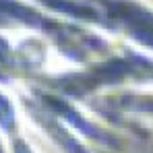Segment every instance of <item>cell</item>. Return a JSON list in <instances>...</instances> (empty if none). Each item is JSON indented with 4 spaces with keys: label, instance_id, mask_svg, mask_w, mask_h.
<instances>
[{
    "label": "cell",
    "instance_id": "cell-1",
    "mask_svg": "<svg viewBox=\"0 0 153 153\" xmlns=\"http://www.w3.org/2000/svg\"><path fill=\"white\" fill-rule=\"evenodd\" d=\"M103 13L112 25L124 27L137 39L153 46V15L128 2H103Z\"/></svg>",
    "mask_w": 153,
    "mask_h": 153
},
{
    "label": "cell",
    "instance_id": "cell-2",
    "mask_svg": "<svg viewBox=\"0 0 153 153\" xmlns=\"http://www.w3.org/2000/svg\"><path fill=\"white\" fill-rule=\"evenodd\" d=\"M0 124L6 128V130H13V126H15L13 108H10V103L6 102L4 97H0Z\"/></svg>",
    "mask_w": 153,
    "mask_h": 153
},
{
    "label": "cell",
    "instance_id": "cell-3",
    "mask_svg": "<svg viewBox=\"0 0 153 153\" xmlns=\"http://www.w3.org/2000/svg\"><path fill=\"white\" fill-rule=\"evenodd\" d=\"M15 153H31V151L27 149L23 143H17V147H15Z\"/></svg>",
    "mask_w": 153,
    "mask_h": 153
},
{
    "label": "cell",
    "instance_id": "cell-4",
    "mask_svg": "<svg viewBox=\"0 0 153 153\" xmlns=\"http://www.w3.org/2000/svg\"><path fill=\"white\" fill-rule=\"evenodd\" d=\"M0 153H2V151H0Z\"/></svg>",
    "mask_w": 153,
    "mask_h": 153
}]
</instances>
